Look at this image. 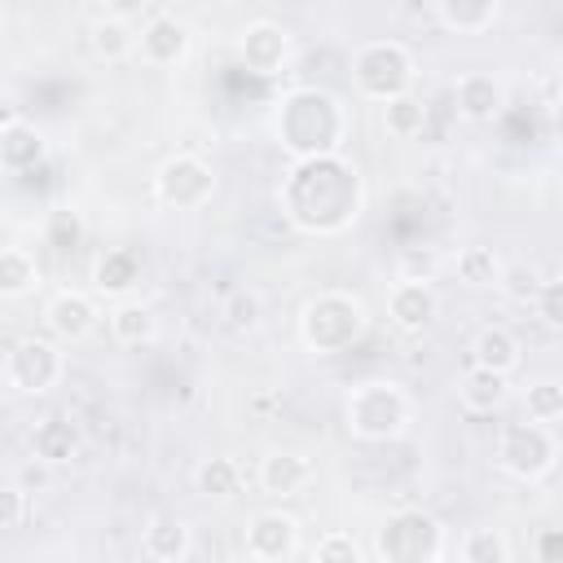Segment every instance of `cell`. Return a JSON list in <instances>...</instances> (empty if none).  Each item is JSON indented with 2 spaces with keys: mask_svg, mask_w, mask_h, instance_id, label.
Here are the masks:
<instances>
[{
  "mask_svg": "<svg viewBox=\"0 0 563 563\" xmlns=\"http://www.w3.org/2000/svg\"><path fill=\"white\" fill-rule=\"evenodd\" d=\"M62 374H66V356H62L57 339H40V334L18 339L4 361V383L18 396H44L62 383Z\"/></svg>",
  "mask_w": 563,
  "mask_h": 563,
  "instance_id": "obj_9",
  "label": "cell"
},
{
  "mask_svg": "<svg viewBox=\"0 0 563 563\" xmlns=\"http://www.w3.org/2000/svg\"><path fill=\"white\" fill-rule=\"evenodd\" d=\"M238 57H242V66H246L251 75L273 79V75H282L286 62H290V31H286L282 22L255 18V22H246L242 35H238Z\"/></svg>",
  "mask_w": 563,
  "mask_h": 563,
  "instance_id": "obj_11",
  "label": "cell"
},
{
  "mask_svg": "<svg viewBox=\"0 0 563 563\" xmlns=\"http://www.w3.org/2000/svg\"><path fill=\"white\" fill-rule=\"evenodd\" d=\"M532 312L541 317L545 330H563V282H559V277L545 273L541 290H537V299H532Z\"/></svg>",
  "mask_w": 563,
  "mask_h": 563,
  "instance_id": "obj_36",
  "label": "cell"
},
{
  "mask_svg": "<svg viewBox=\"0 0 563 563\" xmlns=\"http://www.w3.org/2000/svg\"><path fill=\"white\" fill-rule=\"evenodd\" d=\"M26 519V493L18 484H0V532L18 528Z\"/></svg>",
  "mask_w": 563,
  "mask_h": 563,
  "instance_id": "obj_38",
  "label": "cell"
},
{
  "mask_svg": "<svg viewBox=\"0 0 563 563\" xmlns=\"http://www.w3.org/2000/svg\"><path fill=\"white\" fill-rule=\"evenodd\" d=\"M365 325H369L365 303L352 290H321L299 312V343L312 356H334L347 352L365 334Z\"/></svg>",
  "mask_w": 563,
  "mask_h": 563,
  "instance_id": "obj_4",
  "label": "cell"
},
{
  "mask_svg": "<svg viewBox=\"0 0 563 563\" xmlns=\"http://www.w3.org/2000/svg\"><path fill=\"white\" fill-rule=\"evenodd\" d=\"M413 422V400L396 378H365L343 396V427L352 440L387 444Z\"/></svg>",
  "mask_w": 563,
  "mask_h": 563,
  "instance_id": "obj_3",
  "label": "cell"
},
{
  "mask_svg": "<svg viewBox=\"0 0 563 563\" xmlns=\"http://www.w3.org/2000/svg\"><path fill=\"white\" fill-rule=\"evenodd\" d=\"M308 479H312V466H308V457L295 453V449H273V453H264V457H260V471H255V484H260L268 497H277V501L299 497V493L308 488Z\"/></svg>",
  "mask_w": 563,
  "mask_h": 563,
  "instance_id": "obj_17",
  "label": "cell"
},
{
  "mask_svg": "<svg viewBox=\"0 0 563 563\" xmlns=\"http://www.w3.org/2000/svg\"><path fill=\"white\" fill-rule=\"evenodd\" d=\"M453 106L466 123H493L501 110H506V88L497 75L488 70H466L457 84H453Z\"/></svg>",
  "mask_w": 563,
  "mask_h": 563,
  "instance_id": "obj_15",
  "label": "cell"
},
{
  "mask_svg": "<svg viewBox=\"0 0 563 563\" xmlns=\"http://www.w3.org/2000/svg\"><path fill=\"white\" fill-rule=\"evenodd\" d=\"M101 312H97V299L84 295V290H57L48 303H44V325L57 343H84L92 330H97Z\"/></svg>",
  "mask_w": 563,
  "mask_h": 563,
  "instance_id": "obj_13",
  "label": "cell"
},
{
  "mask_svg": "<svg viewBox=\"0 0 563 563\" xmlns=\"http://www.w3.org/2000/svg\"><path fill=\"white\" fill-rule=\"evenodd\" d=\"M435 13L453 35H484L501 18V0H435Z\"/></svg>",
  "mask_w": 563,
  "mask_h": 563,
  "instance_id": "obj_24",
  "label": "cell"
},
{
  "mask_svg": "<svg viewBox=\"0 0 563 563\" xmlns=\"http://www.w3.org/2000/svg\"><path fill=\"white\" fill-rule=\"evenodd\" d=\"M435 317H440L435 286L431 282H405V277H396V286L387 290V321L400 334H422Z\"/></svg>",
  "mask_w": 563,
  "mask_h": 563,
  "instance_id": "obj_12",
  "label": "cell"
},
{
  "mask_svg": "<svg viewBox=\"0 0 563 563\" xmlns=\"http://www.w3.org/2000/svg\"><path fill=\"white\" fill-rule=\"evenodd\" d=\"M189 22L185 18H176V13H154L145 26H141V35H136V53H141V62H150V66H176L185 53H189Z\"/></svg>",
  "mask_w": 563,
  "mask_h": 563,
  "instance_id": "obj_14",
  "label": "cell"
},
{
  "mask_svg": "<svg viewBox=\"0 0 563 563\" xmlns=\"http://www.w3.org/2000/svg\"><path fill=\"white\" fill-rule=\"evenodd\" d=\"M378 106H383V132L396 136V141H413L427 128V106L413 92H396V97H387Z\"/></svg>",
  "mask_w": 563,
  "mask_h": 563,
  "instance_id": "obj_25",
  "label": "cell"
},
{
  "mask_svg": "<svg viewBox=\"0 0 563 563\" xmlns=\"http://www.w3.org/2000/svg\"><path fill=\"white\" fill-rule=\"evenodd\" d=\"M413 75H418L413 53L400 40H369L352 53V88H356V97H365L374 106L396 92H409Z\"/></svg>",
  "mask_w": 563,
  "mask_h": 563,
  "instance_id": "obj_5",
  "label": "cell"
},
{
  "mask_svg": "<svg viewBox=\"0 0 563 563\" xmlns=\"http://www.w3.org/2000/svg\"><path fill=\"white\" fill-rule=\"evenodd\" d=\"M106 325H110V339L119 347H150L158 339V317L150 303L141 299H114V308L106 312Z\"/></svg>",
  "mask_w": 563,
  "mask_h": 563,
  "instance_id": "obj_19",
  "label": "cell"
},
{
  "mask_svg": "<svg viewBox=\"0 0 563 563\" xmlns=\"http://www.w3.org/2000/svg\"><path fill=\"white\" fill-rule=\"evenodd\" d=\"M141 554L154 559V563H180L194 554V532L185 519L176 515H154L145 528H141Z\"/></svg>",
  "mask_w": 563,
  "mask_h": 563,
  "instance_id": "obj_18",
  "label": "cell"
},
{
  "mask_svg": "<svg viewBox=\"0 0 563 563\" xmlns=\"http://www.w3.org/2000/svg\"><path fill=\"white\" fill-rule=\"evenodd\" d=\"M0 35H4V13H0Z\"/></svg>",
  "mask_w": 563,
  "mask_h": 563,
  "instance_id": "obj_42",
  "label": "cell"
},
{
  "mask_svg": "<svg viewBox=\"0 0 563 563\" xmlns=\"http://www.w3.org/2000/svg\"><path fill=\"white\" fill-rule=\"evenodd\" d=\"M541 282H545V273H541L537 264H528V260L501 264V273H497V290H501L510 303H519V308H532V299H537Z\"/></svg>",
  "mask_w": 563,
  "mask_h": 563,
  "instance_id": "obj_31",
  "label": "cell"
},
{
  "mask_svg": "<svg viewBox=\"0 0 563 563\" xmlns=\"http://www.w3.org/2000/svg\"><path fill=\"white\" fill-rule=\"evenodd\" d=\"M312 559L317 563H361V545L352 541V532H325L312 545Z\"/></svg>",
  "mask_w": 563,
  "mask_h": 563,
  "instance_id": "obj_37",
  "label": "cell"
},
{
  "mask_svg": "<svg viewBox=\"0 0 563 563\" xmlns=\"http://www.w3.org/2000/svg\"><path fill=\"white\" fill-rule=\"evenodd\" d=\"M88 44H92V53H97L101 62H123V57H132V53H136L132 22H119V18H110V13H101V18L92 22Z\"/></svg>",
  "mask_w": 563,
  "mask_h": 563,
  "instance_id": "obj_29",
  "label": "cell"
},
{
  "mask_svg": "<svg viewBox=\"0 0 563 563\" xmlns=\"http://www.w3.org/2000/svg\"><path fill=\"white\" fill-rule=\"evenodd\" d=\"M44 150H48V141H44V132L35 123L13 119V123L0 128V167L4 172H31V167H40L44 163Z\"/></svg>",
  "mask_w": 563,
  "mask_h": 563,
  "instance_id": "obj_21",
  "label": "cell"
},
{
  "mask_svg": "<svg viewBox=\"0 0 563 563\" xmlns=\"http://www.w3.org/2000/svg\"><path fill=\"white\" fill-rule=\"evenodd\" d=\"M374 554L387 563H435L444 559V523L427 510H396L374 532Z\"/></svg>",
  "mask_w": 563,
  "mask_h": 563,
  "instance_id": "obj_6",
  "label": "cell"
},
{
  "mask_svg": "<svg viewBox=\"0 0 563 563\" xmlns=\"http://www.w3.org/2000/svg\"><path fill=\"white\" fill-rule=\"evenodd\" d=\"M84 216L75 211V207H57L53 216H48V224H44V246H53L57 255H75L79 246H84Z\"/></svg>",
  "mask_w": 563,
  "mask_h": 563,
  "instance_id": "obj_33",
  "label": "cell"
},
{
  "mask_svg": "<svg viewBox=\"0 0 563 563\" xmlns=\"http://www.w3.org/2000/svg\"><path fill=\"white\" fill-rule=\"evenodd\" d=\"M440 264L444 260H440L435 246H405L400 260H396V277H405V282H435Z\"/></svg>",
  "mask_w": 563,
  "mask_h": 563,
  "instance_id": "obj_35",
  "label": "cell"
},
{
  "mask_svg": "<svg viewBox=\"0 0 563 563\" xmlns=\"http://www.w3.org/2000/svg\"><path fill=\"white\" fill-rule=\"evenodd\" d=\"M154 198L167 211H198L216 198V172L207 158L198 154H172L158 172H154Z\"/></svg>",
  "mask_w": 563,
  "mask_h": 563,
  "instance_id": "obj_8",
  "label": "cell"
},
{
  "mask_svg": "<svg viewBox=\"0 0 563 563\" xmlns=\"http://www.w3.org/2000/svg\"><path fill=\"white\" fill-rule=\"evenodd\" d=\"M506 400H510V374L488 369V365H475V361L462 369V378H457V405H462L466 413L488 418V413H497Z\"/></svg>",
  "mask_w": 563,
  "mask_h": 563,
  "instance_id": "obj_16",
  "label": "cell"
},
{
  "mask_svg": "<svg viewBox=\"0 0 563 563\" xmlns=\"http://www.w3.org/2000/svg\"><path fill=\"white\" fill-rule=\"evenodd\" d=\"M299 4H317V0H299Z\"/></svg>",
  "mask_w": 563,
  "mask_h": 563,
  "instance_id": "obj_43",
  "label": "cell"
},
{
  "mask_svg": "<svg viewBox=\"0 0 563 563\" xmlns=\"http://www.w3.org/2000/svg\"><path fill=\"white\" fill-rule=\"evenodd\" d=\"M457 559L462 563H510L515 559V545L506 541L501 528H471L457 541Z\"/></svg>",
  "mask_w": 563,
  "mask_h": 563,
  "instance_id": "obj_30",
  "label": "cell"
},
{
  "mask_svg": "<svg viewBox=\"0 0 563 563\" xmlns=\"http://www.w3.org/2000/svg\"><path fill=\"white\" fill-rule=\"evenodd\" d=\"M347 128H352L347 106L325 88H290L273 110V136L290 154V163L317 154H343Z\"/></svg>",
  "mask_w": 563,
  "mask_h": 563,
  "instance_id": "obj_2",
  "label": "cell"
},
{
  "mask_svg": "<svg viewBox=\"0 0 563 563\" xmlns=\"http://www.w3.org/2000/svg\"><path fill=\"white\" fill-rule=\"evenodd\" d=\"M282 211L299 233H343L356 224L361 202H365V185L356 163H347L343 154H317V158H295L282 189Z\"/></svg>",
  "mask_w": 563,
  "mask_h": 563,
  "instance_id": "obj_1",
  "label": "cell"
},
{
  "mask_svg": "<svg viewBox=\"0 0 563 563\" xmlns=\"http://www.w3.org/2000/svg\"><path fill=\"white\" fill-rule=\"evenodd\" d=\"M453 273H457V282H462V286L488 290V286H497L501 255H497L493 246H484V242H471V246H462V251L453 255Z\"/></svg>",
  "mask_w": 563,
  "mask_h": 563,
  "instance_id": "obj_26",
  "label": "cell"
},
{
  "mask_svg": "<svg viewBox=\"0 0 563 563\" xmlns=\"http://www.w3.org/2000/svg\"><path fill=\"white\" fill-rule=\"evenodd\" d=\"M471 361L475 365H488V369H501V374H515L523 365V343L506 325H484L471 339Z\"/></svg>",
  "mask_w": 563,
  "mask_h": 563,
  "instance_id": "obj_23",
  "label": "cell"
},
{
  "mask_svg": "<svg viewBox=\"0 0 563 563\" xmlns=\"http://www.w3.org/2000/svg\"><path fill=\"white\" fill-rule=\"evenodd\" d=\"M194 488H198L202 497L224 501V497H233V493L242 488V466H238L233 457H224V453L202 457V462L194 466Z\"/></svg>",
  "mask_w": 563,
  "mask_h": 563,
  "instance_id": "obj_27",
  "label": "cell"
},
{
  "mask_svg": "<svg viewBox=\"0 0 563 563\" xmlns=\"http://www.w3.org/2000/svg\"><path fill=\"white\" fill-rule=\"evenodd\" d=\"M242 550L255 563H286L299 554V519L286 510H260L242 528Z\"/></svg>",
  "mask_w": 563,
  "mask_h": 563,
  "instance_id": "obj_10",
  "label": "cell"
},
{
  "mask_svg": "<svg viewBox=\"0 0 563 563\" xmlns=\"http://www.w3.org/2000/svg\"><path fill=\"white\" fill-rule=\"evenodd\" d=\"M523 409H528V418L532 422H559L563 418V387L554 383V378H537V383H528V391H523Z\"/></svg>",
  "mask_w": 563,
  "mask_h": 563,
  "instance_id": "obj_34",
  "label": "cell"
},
{
  "mask_svg": "<svg viewBox=\"0 0 563 563\" xmlns=\"http://www.w3.org/2000/svg\"><path fill=\"white\" fill-rule=\"evenodd\" d=\"M31 453L44 462V466H66L79 457V427L62 413H48L35 422L31 431Z\"/></svg>",
  "mask_w": 563,
  "mask_h": 563,
  "instance_id": "obj_20",
  "label": "cell"
},
{
  "mask_svg": "<svg viewBox=\"0 0 563 563\" xmlns=\"http://www.w3.org/2000/svg\"><path fill=\"white\" fill-rule=\"evenodd\" d=\"M40 286V268L31 251L22 246H0V299H22Z\"/></svg>",
  "mask_w": 563,
  "mask_h": 563,
  "instance_id": "obj_28",
  "label": "cell"
},
{
  "mask_svg": "<svg viewBox=\"0 0 563 563\" xmlns=\"http://www.w3.org/2000/svg\"><path fill=\"white\" fill-rule=\"evenodd\" d=\"M559 550H563L559 528H541V532H537V541H532V559H537V563H554V559H559Z\"/></svg>",
  "mask_w": 563,
  "mask_h": 563,
  "instance_id": "obj_39",
  "label": "cell"
},
{
  "mask_svg": "<svg viewBox=\"0 0 563 563\" xmlns=\"http://www.w3.org/2000/svg\"><path fill=\"white\" fill-rule=\"evenodd\" d=\"M224 325L233 330V334H251V330H260L264 325V295L260 290H251V286H238L229 299H224Z\"/></svg>",
  "mask_w": 563,
  "mask_h": 563,
  "instance_id": "obj_32",
  "label": "cell"
},
{
  "mask_svg": "<svg viewBox=\"0 0 563 563\" xmlns=\"http://www.w3.org/2000/svg\"><path fill=\"white\" fill-rule=\"evenodd\" d=\"M141 255L132 251V246H110L101 260H97V268H92V282H97V290L101 295H110V299H128L136 286H141Z\"/></svg>",
  "mask_w": 563,
  "mask_h": 563,
  "instance_id": "obj_22",
  "label": "cell"
},
{
  "mask_svg": "<svg viewBox=\"0 0 563 563\" xmlns=\"http://www.w3.org/2000/svg\"><path fill=\"white\" fill-rule=\"evenodd\" d=\"M554 457H559V440H554V427L550 422H506L497 431V466L501 475L519 479V484H537L541 475L554 471Z\"/></svg>",
  "mask_w": 563,
  "mask_h": 563,
  "instance_id": "obj_7",
  "label": "cell"
},
{
  "mask_svg": "<svg viewBox=\"0 0 563 563\" xmlns=\"http://www.w3.org/2000/svg\"><path fill=\"white\" fill-rule=\"evenodd\" d=\"M145 4H150V0H101V9H106L110 18H119V22L141 18V13H145Z\"/></svg>",
  "mask_w": 563,
  "mask_h": 563,
  "instance_id": "obj_40",
  "label": "cell"
},
{
  "mask_svg": "<svg viewBox=\"0 0 563 563\" xmlns=\"http://www.w3.org/2000/svg\"><path fill=\"white\" fill-rule=\"evenodd\" d=\"M13 119H22V110H18V101L0 88V128H4V123H13Z\"/></svg>",
  "mask_w": 563,
  "mask_h": 563,
  "instance_id": "obj_41",
  "label": "cell"
}]
</instances>
